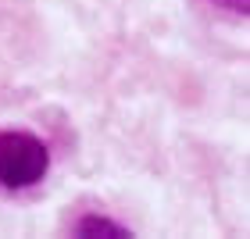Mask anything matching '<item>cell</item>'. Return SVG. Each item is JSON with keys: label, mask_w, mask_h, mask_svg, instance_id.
Returning a JSON list of instances; mask_svg holds the SVG:
<instances>
[{"label": "cell", "mask_w": 250, "mask_h": 239, "mask_svg": "<svg viewBox=\"0 0 250 239\" xmlns=\"http://www.w3.org/2000/svg\"><path fill=\"white\" fill-rule=\"evenodd\" d=\"M50 172V150L40 136L7 129L0 132V186L18 193L32 189L36 182H43Z\"/></svg>", "instance_id": "1"}, {"label": "cell", "mask_w": 250, "mask_h": 239, "mask_svg": "<svg viewBox=\"0 0 250 239\" xmlns=\"http://www.w3.org/2000/svg\"><path fill=\"white\" fill-rule=\"evenodd\" d=\"M214 7H222V11H232V15H247V7H250V0H211Z\"/></svg>", "instance_id": "3"}, {"label": "cell", "mask_w": 250, "mask_h": 239, "mask_svg": "<svg viewBox=\"0 0 250 239\" xmlns=\"http://www.w3.org/2000/svg\"><path fill=\"white\" fill-rule=\"evenodd\" d=\"M72 232L75 236H111V239H125V236H132L125 225L118 221H111V218H100V214H86V218H79L72 225Z\"/></svg>", "instance_id": "2"}]
</instances>
